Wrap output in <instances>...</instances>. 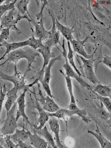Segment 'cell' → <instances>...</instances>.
<instances>
[{
	"label": "cell",
	"instance_id": "6da1fadb",
	"mask_svg": "<svg viewBox=\"0 0 111 148\" xmlns=\"http://www.w3.org/2000/svg\"><path fill=\"white\" fill-rule=\"evenodd\" d=\"M6 60L0 64V66L3 65L6 62H12L16 64L21 59H26L27 64L26 71L24 75L26 76L27 73L31 70L32 63L36 62L35 58L37 56L40 57V53L32 48L27 47L25 48L21 47L10 52L7 54Z\"/></svg>",
	"mask_w": 111,
	"mask_h": 148
},
{
	"label": "cell",
	"instance_id": "7a4b0ae2",
	"mask_svg": "<svg viewBox=\"0 0 111 148\" xmlns=\"http://www.w3.org/2000/svg\"><path fill=\"white\" fill-rule=\"evenodd\" d=\"M17 105L15 103L11 109L7 112L6 117L3 121V126L1 127V136L13 134L17 128L18 125L15 114V110Z\"/></svg>",
	"mask_w": 111,
	"mask_h": 148
},
{
	"label": "cell",
	"instance_id": "3957f363",
	"mask_svg": "<svg viewBox=\"0 0 111 148\" xmlns=\"http://www.w3.org/2000/svg\"><path fill=\"white\" fill-rule=\"evenodd\" d=\"M25 77L17 70L16 64H15L14 73L12 75H8L0 71L1 78L12 82L13 84V87L17 89L18 91L27 90L29 88L28 84H25Z\"/></svg>",
	"mask_w": 111,
	"mask_h": 148
},
{
	"label": "cell",
	"instance_id": "277c9868",
	"mask_svg": "<svg viewBox=\"0 0 111 148\" xmlns=\"http://www.w3.org/2000/svg\"><path fill=\"white\" fill-rule=\"evenodd\" d=\"M49 117H54L58 119L63 118L66 116L71 117L75 114L81 117L82 120L87 124L89 123L91 120L87 116L85 108L80 109L79 108L75 110H71L67 108H60L57 111L53 113L47 112Z\"/></svg>",
	"mask_w": 111,
	"mask_h": 148
},
{
	"label": "cell",
	"instance_id": "5b68a950",
	"mask_svg": "<svg viewBox=\"0 0 111 148\" xmlns=\"http://www.w3.org/2000/svg\"><path fill=\"white\" fill-rule=\"evenodd\" d=\"M63 38L62 45L63 51L62 53L65 60V63L62 66L65 71V74L67 76L75 79L82 87L90 90L91 88L92 89L90 85L73 70L69 64L67 58V52L65 47V39Z\"/></svg>",
	"mask_w": 111,
	"mask_h": 148
},
{
	"label": "cell",
	"instance_id": "8992f818",
	"mask_svg": "<svg viewBox=\"0 0 111 148\" xmlns=\"http://www.w3.org/2000/svg\"><path fill=\"white\" fill-rule=\"evenodd\" d=\"M14 10H12L8 11L2 16L0 19V25L2 29L10 27L16 32H20L19 29L16 26V23L22 19L25 18L27 20L28 18V16L27 14L22 16L18 14L17 18L14 19Z\"/></svg>",
	"mask_w": 111,
	"mask_h": 148
},
{
	"label": "cell",
	"instance_id": "52a82bcc",
	"mask_svg": "<svg viewBox=\"0 0 111 148\" xmlns=\"http://www.w3.org/2000/svg\"><path fill=\"white\" fill-rule=\"evenodd\" d=\"M38 88V97L37 99L42 108L47 112L53 113L56 112L60 108V107L55 102L53 98L47 95L45 96L41 90L40 85L37 83Z\"/></svg>",
	"mask_w": 111,
	"mask_h": 148
},
{
	"label": "cell",
	"instance_id": "ba28073f",
	"mask_svg": "<svg viewBox=\"0 0 111 148\" xmlns=\"http://www.w3.org/2000/svg\"><path fill=\"white\" fill-rule=\"evenodd\" d=\"M78 57L83 62L82 66L86 75L85 77L95 85L100 83L96 77L93 70V64L96 59H94L93 56L88 59L82 56Z\"/></svg>",
	"mask_w": 111,
	"mask_h": 148
},
{
	"label": "cell",
	"instance_id": "9c48e42d",
	"mask_svg": "<svg viewBox=\"0 0 111 148\" xmlns=\"http://www.w3.org/2000/svg\"><path fill=\"white\" fill-rule=\"evenodd\" d=\"M27 90H25L23 91L17 98L16 102L18 105V109L17 110L15 117L17 121L20 117H22L24 121L26 122V125L28 124L32 128L33 127L34 125L29 121L25 112V97Z\"/></svg>",
	"mask_w": 111,
	"mask_h": 148
},
{
	"label": "cell",
	"instance_id": "30bf717a",
	"mask_svg": "<svg viewBox=\"0 0 111 148\" xmlns=\"http://www.w3.org/2000/svg\"><path fill=\"white\" fill-rule=\"evenodd\" d=\"M51 18L53 22V26L51 30L50 31V34L46 40L43 43L51 49L53 47L55 46L62 52L58 46V44L62 46L60 38V32L58 31H56L55 25L56 18L54 17H52Z\"/></svg>",
	"mask_w": 111,
	"mask_h": 148
},
{
	"label": "cell",
	"instance_id": "8fae6325",
	"mask_svg": "<svg viewBox=\"0 0 111 148\" xmlns=\"http://www.w3.org/2000/svg\"><path fill=\"white\" fill-rule=\"evenodd\" d=\"M35 27V30L31 27L32 34L35 37L37 38H42V40H47L50 34V31L46 30L45 29L42 17L38 22H35L33 19L31 21Z\"/></svg>",
	"mask_w": 111,
	"mask_h": 148
},
{
	"label": "cell",
	"instance_id": "7c38bea8",
	"mask_svg": "<svg viewBox=\"0 0 111 148\" xmlns=\"http://www.w3.org/2000/svg\"><path fill=\"white\" fill-rule=\"evenodd\" d=\"M36 100L35 101V108L38 110L39 114L37 124L36 125H34L33 128L36 130H40L42 129L45 126V125L47 121L49 119V117L48 116L47 112L45 111L42 108L40 104L38 101L35 95Z\"/></svg>",
	"mask_w": 111,
	"mask_h": 148
},
{
	"label": "cell",
	"instance_id": "4fadbf2b",
	"mask_svg": "<svg viewBox=\"0 0 111 148\" xmlns=\"http://www.w3.org/2000/svg\"><path fill=\"white\" fill-rule=\"evenodd\" d=\"M27 132L29 138L25 142L28 143L35 148H47L48 143L45 139L41 138L36 132L32 134L28 129H25Z\"/></svg>",
	"mask_w": 111,
	"mask_h": 148
},
{
	"label": "cell",
	"instance_id": "5bb4252c",
	"mask_svg": "<svg viewBox=\"0 0 111 148\" xmlns=\"http://www.w3.org/2000/svg\"><path fill=\"white\" fill-rule=\"evenodd\" d=\"M49 118L48 123L50 128L55 135V140L56 144L58 148H65L61 143L59 136L60 131L58 119L54 117Z\"/></svg>",
	"mask_w": 111,
	"mask_h": 148
},
{
	"label": "cell",
	"instance_id": "9a60e30c",
	"mask_svg": "<svg viewBox=\"0 0 111 148\" xmlns=\"http://www.w3.org/2000/svg\"><path fill=\"white\" fill-rule=\"evenodd\" d=\"M87 38H86L83 40H76L74 39L71 43L72 45L73 52H77L84 58L88 59L93 56L94 53L91 55H88L86 53L84 50V44Z\"/></svg>",
	"mask_w": 111,
	"mask_h": 148
},
{
	"label": "cell",
	"instance_id": "2e32d148",
	"mask_svg": "<svg viewBox=\"0 0 111 148\" xmlns=\"http://www.w3.org/2000/svg\"><path fill=\"white\" fill-rule=\"evenodd\" d=\"M3 42L2 44H0L1 46L5 47L6 49L4 54L0 58V61L3 59L4 57L11 51L23 47L29 46L28 39L23 41L12 43H9L5 41Z\"/></svg>",
	"mask_w": 111,
	"mask_h": 148
},
{
	"label": "cell",
	"instance_id": "e0dca14e",
	"mask_svg": "<svg viewBox=\"0 0 111 148\" xmlns=\"http://www.w3.org/2000/svg\"><path fill=\"white\" fill-rule=\"evenodd\" d=\"M25 124L23 123L21 130H20L17 128L14 133L10 135L11 140L15 144H17L19 140L25 142L28 139V133L25 128Z\"/></svg>",
	"mask_w": 111,
	"mask_h": 148
},
{
	"label": "cell",
	"instance_id": "ac0fdd59",
	"mask_svg": "<svg viewBox=\"0 0 111 148\" xmlns=\"http://www.w3.org/2000/svg\"><path fill=\"white\" fill-rule=\"evenodd\" d=\"M88 133L94 136L99 142L101 148H111V143L102 134L96 124V129L95 132L88 130Z\"/></svg>",
	"mask_w": 111,
	"mask_h": 148
},
{
	"label": "cell",
	"instance_id": "d6986e66",
	"mask_svg": "<svg viewBox=\"0 0 111 148\" xmlns=\"http://www.w3.org/2000/svg\"><path fill=\"white\" fill-rule=\"evenodd\" d=\"M36 50L41 54L43 58V63L41 69H44L48 64L50 59L55 57V55L51 51V49L44 44L41 47Z\"/></svg>",
	"mask_w": 111,
	"mask_h": 148
},
{
	"label": "cell",
	"instance_id": "ffe728a7",
	"mask_svg": "<svg viewBox=\"0 0 111 148\" xmlns=\"http://www.w3.org/2000/svg\"><path fill=\"white\" fill-rule=\"evenodd\" d=\"M55 25L58 31L61 32L63 37L69 41L70 43L72 40L74 39L72 35L73 31L72 29L62 24L58 21L56 17Z\"/></svg>",
	"mask_w": 111,
	"mask_h": 148
},
{
	"label": "cell",
	"instance_id": "44dd1931",
	"mask_svg": "<svg viewBox=\"0 0 111 148\" xmlns=\"http://www.w3.org/2000/svg\"><path fill=\"white\" fill-rule=\"evenodd\" d=\"M18 92L17 89L13 87L6 93L7 100L5 104V107L6 112L8 111L16 102L18 97L17 95Z\"/></svg>",
	"mask_w": 111,
	"mask_h": 148
},
{
	"label": "cell",
	"instance_id": "7402d4cb",
	"mask_svg": "<svg viewBox=\"0 0 111 148\" xmlns=\"http://www.w3.org/2000/svg\"><path fill=\"white\" fill-rule=\"evenodd\" d=\"M33 132H36L38 135L45 138L48 143L53 148H58L51 134L48 131L47 126L45 125L43 128L40 130L32 128Z\"/></svg>",
	"mask_w": 111,
	"mask_h": 148
},
{
	"label": "cell",
	"instance_id": "603a6c76",
	"mask_svg": "<svg viewBox=\"0 0 111 148\" xmlns=\"http://www.w3.org/2000/svg\"><path fill=\"white\" fill-rule=\"evenodd\" d=\"M92 90L103 97L111 98V86L110 85H103L101 83L96 85Z\"/></svg>",
	"mask_w": 111,
	"mask_h": 148
},
{
	"label": "cell",
	"instance_id": "cb8c5ba5",
	"mask_svg": "<svg viewBox=\"0 0 111 148\" xmlns=\"http://www.w3.org/2000/svg\"><path fill=\"white\" fill-rule=\"evenodd\" d=\"M29 0H16L15 4V7L17 8L18 14L23 16L27 14L29 17L31 18L28 10V5Z\"/></svg>",
	"mask_w": 111,
	"mask_h": 148
},
{
	"label": "cell",
	"instance_id": "d4e9b609",
	"mask_svg": "<svg viewBox=\"0 0 111 148\" xmlns=\"http://www.w3.org/2000/svg\"><path fill=\"white\" fill-rule=\"evenodd\" d=\"M61 54L58 56L52 58L49 61L48 64L44 69V80L49 84L51 77V69L54 63L57 60L61 59Z\"/></svg>",
	"mask_w": 111,
	"mask_h": 148
},
{
	"label": "cell",
	"instance_id": "484cf974",
	"mask_svg": "<svg viewBox=\"0 0 111 148\" xmlns=\"http://www.w3.org/2000/svg\"><path fill=\"white\" fill-rule=\"evenodd\" d=\"M67 45L68 48V53L67 55V58L69 64L75 70V72L81 77L83 76L79 70L77 69L76 66L73 58V51L71 49L70 43L69 41H67Z\"/></svg>",
	"mask_w": 111,
	"mask_h": 148
},
{
	"label": "cell",
	"instance_id": "4316f807",
	"mask_svg": "<svg viewBox=\"0 0 111 148\" xmlns=\"http://www.w3.org/2000/svg\"><path fill=\"white\" fill-rule=\"evenodd\" d=\"M60 71L64 76L65 79L67 89L70 97V103L76 104L75 99L73 92L72 81L71 78L66 76L61 70H60Z\"/></svg>",
	"mask_w": 111,
	"mask_h": 148
},
{
	"label": "cell",
	"instance_id": "83f0119b",
	"mask_svg": "<svg viewBox=\"0 0 111 148\" xmlns=\"http://www.w3.org/2000/svg\"><path fill=\"white\" fill-rule=\"evenodd\" d=\"M29 46L35 50L41 47L43 44L42 42V38L36 39L32 34V36L29 38Z\"/></svg>",
	"mask_w": 111,
	"mask_h": 148
},
{
	"label": "cell",
	"instance_id": "f1b7e54d",
	"mask_svg": "<svg viewBox=\"0 0 111 148\" xmlns=\"http://www.w3.org/2000/svg\"><path fill=\"white\" fill-rule=\"evenodd\" d=\"M92 89L91 90L92 92L96 95V98L99 100L101 103L103 104L107 109L108 112H111V99L109 97L101 96L96 92L92 90Z\"/></svg>",
	"mask_w": 111,
	"mask_h": 148
},
{
	"label": "cell",
	"instance_id": "f546056e",
	"mask_svg": "<svg viewBox=\"0 0 111 148\" xmlns=\"http://www.w3.org/2000/svg\"><path fill=\"white\" fill-rule=\"evenodd\" d=\"M16 0L11 1L10 3L0 5V19L7 11L15 9V4Z\"/></svg>",
	"mask_w": 111,
	"mask_h": 148
},
{
	"label": "cell",
	"instance_id": "4dcf8cb0",
	"mask_svg": "<svg viewBox=\"0 0 111 148\" xmlns=\"http://www.w3.org/2000/svg\"><path fill=\"white\" fill-rule=\"evenodd\" d=\"M0 141L4 148H14L15 144L11 140L10 135L0 137Z\"/></svg>",
	"mask_w": 111,
	"mask_h": 148
},
{
	"label": "cell",
	"instance_id": "1f68e13d",
	"mask_svg": "<svg viewBox=\"0 0 111 148\" xmlns=\"http://www.w3.org/2000/svg\"><path fill=\"white\" fill-rule=\"evenodd\" d=\"M44 69H41L39 71L36 73L31 78L33 80V82L28 84V86L29 88L32 86L34 85L37 84L41 81L44 79Z\"/></svg>",
	"mask_w": 111,
	"mask_h": 148
},
{
	"label": "cell",
	"instance_id": "d6a6232c",
	"mask_svg": "<svg viewBox=\"0 0 111 148\" xmlns=\"http://www.w3.org/2000/svg\"><path fill=\"white\" fill-rule=\"evenodd\" d=\"M10 27L3 28L1 31L0 34V43L2 42L7 40L9 38Z\"/></svg>",
	"mask_w": 111,
	"mask_h": 148
},
{
	"label": "cell",
	"instance_id": "836d02e7",
	"mask_svg": "<svg viewBox=\"0 0 111 148\" xmlns=\"http://www.w3.org/2000/svg\"><path fill=\"white\" fill-rule=\"evenodd\" d=\"M42 84V86L46 92L47 96L51 98H53V97L51 93V91L49 84L45 82L44 79L40 82Z\"/></svg>",
	"mask_w": 111,
	"mask_h": 148
},
{
	"label": "cell",
	"instance_id": "e575fe53",
	"mask_svg": "<svg viewBox=\"0 0 111 148\" xmlns=\"http://www.w3.org/2000/svg\"><path fill=\"white\" fill-rule=\"evenodd\" d=\"M6 93L4 91V88H1L0 90V121H1V115L2 108L3 104Z\"/></svg>",
	"mask_w": 111,
	"mask_h": 148
},
{
	"label": "cell",
	"instance_id": "d590c367",
	"mask_svg": "<svg viewBox=\"0 0 111 148\" xmlns=\"http://www.w3.org/2000/svg\"><path fill=\"white\" fill-rule=\"evenodd\" d=\"M103 63L111 69V57L105 55L104 57H103Z\"/></svg>",
	"mask_w": 111,
	"mask_h": 148
},
{
	"label": "cell",
	"instance_id": "8d00e7d4",
	"mask_svg": "<svg viewBox=\"0 0 111 148\" xmlns=\"http://www.w3.org/2000/svg\"><path fill=\"white\" fill-rule=\"evenodd\" d=\"M17 145L19 148H35L28 143L21 140L18 141Z\"/></svg>",
	"mask_w": 111,
	"mask_h": 148
},
{
	"label": "cell",
	"instance_id": "74e56055",
	"mask_svg": "<svg viewBox=\"0 0 111 148\" xmlns=\"http://www.w3.org/2000/svg\"><path fill=\"white\" fill-rule=\"evenodd\" d=\"M47 148H53V147L50 144L48 143V146Z\"/></svg>",
	"mask_w": 111,
	"mask_h": 148
},
{
	"label": "cell",
	"instance_id": "f35d334b",
	"mask_svg": "<svg viewBox=\"0 0 111 148\" xmlns=\"http://www.w3.org/2000/svg\"><path fill=\"white\" fill-rule=\"evenodd\" d=\"M5 0H0V5L2 3L4 2H5Z\"/></svg>",
	"mask_w": 111,
	"mask_h": 148
},
{
	"label": "cell",
	"instance_id": "ab89813d",
	"mask_svg": "<svg viewBox=\"0 0 111 148\" xmlns=\"http://www.w3.org/2000/svg\"><path fill=\"white\" fill-rule=\"evenodd\" d=\"M0 148H4V147H3V146H2V145L1 144L0 141Z\"/></svg>",
	"mask_w": 111,
	"mask_h": 148
},
{
	"label": "cell",
	"instance_id": "60d3db41",
	"mask_svg": "<svg viewBox=\"0 0 111 148\" xmlns=\"http://www.w3.org/2000/svg\"><path fill=\"white\" fill-rule=\"evenodd\" d=\"M14 148H19L17 144H15L14 145Z\"/></svg>",
	"mask_w": 111,
	"mask_h": 148
},
{
	"label": "cell",
	"instance_id": "b9f144b4",
	"mask_svg": "<svg viewBox=\"0 0 111 148\" xmlns=\"http://www.w3.org/2000/svg\"><path fill=\"white\" fill-rule=\"evenodd\" d=\"M1 121H0V137H1V134H0V130H1V127H0V125H1Z\"/></svg>",
	"mask_w": 111,
	"mask_h": 148
},
{
	"label": "cell",
	"instance_id": "7bdbcfd3",
	"mask_svg": "<svg viewBox=\"0 0 111 148\" xmlns=\"http://www.w3.org/2000/svg\"><path fill=\"white\" fill-rule=\"evenodd\" d=\"M2 29H3L1 28V26L0 25V31H1Z\"/></svg>",
	"mask_w": 111,
	"mask_h": 148
}]
</instances>
